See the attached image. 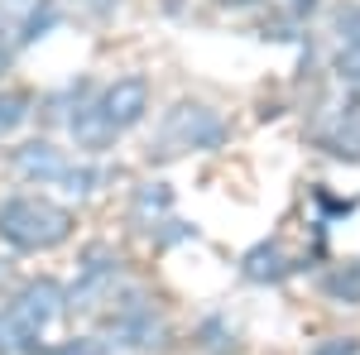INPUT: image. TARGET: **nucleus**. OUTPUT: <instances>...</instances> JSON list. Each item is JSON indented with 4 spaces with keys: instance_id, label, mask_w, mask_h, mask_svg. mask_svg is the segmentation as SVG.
Masks as SVG:
<instances>
[{
    "instance_id": "f257e3e1",
    "label": "nucleus",
    "mask_w": 360,
    "mask_h": 355,
    "mask_svg": "<svg viewBox=\"0 0 360 355\" xmlns=\"http://www.w3.org/2000/svg\"><path fill=\"white\" fill-rule=\"evenodd\" d=\"M77 221L68 207H58L53 197H39V192H15L0 202V240L29 254H44L72 240Z\"/></svg>"
},
{
    "instance_id": "f03ea898",
    "label": "nucleus",
    "mask_w": 360,
    "mask_h": 355,
    "mask_svg": "<svg viewBox=\"0 0 360 355\" xmlns=\"http://www.w3.org/2000/svg\"><path fill=\"white\" fill-rule=\"evenodd\" d=\"M221 139H226V125H221L217 110L202 106V101H178V106L159 120L149 149H154L159 159H173V154H193V149H217Z\"/></svg>"
},
{
    "instance_id": "7ed1b4c3",
    "label": "nucleus",
    "mask_w": 360,
    "mask_h": 355,
    "mask_svg": "<svg viewBox=\"0 0 360 355\" xmlns=\"http://www.w3.org/2000/svg\"><path fill=\"white\" fill-rule=\"evenodd\" d=\"M58 312H63V288H58L53 278H34V283H25V288L15 293V302L5 307L10 327L20 331L25 346H34V341L49 336V327L58 322Z\"/></svg>"
},
{
    "instance_id": "20e7f679",
    "label": "nucleus",
    "mask_w": 360,
    "mask_h": 355,
    "mask_svg": "<svg viewBox=\"0 0 360 355\" xmlns=\"http://www.w3.org/2000/svg\"><path fill=\"white\" fill-rule=\"evenodd\" d=\"M96 115L106 120V130H135L139 120L149 115V82L144 77H115L101 96H96Z\"/></svg>"
},
{
    "instance_id": "39448f33",
    "label": "nucleus",
    "mask_w": 360,
    "mask_h": 355,
    "mask_svg": "<svg viewBox=\"0 0 360 355\" xmlns=\"http://www.w3.org/2000/svg\"><path fill=\"white\" fill-rule=\"evenodd\" d=\"M15 168H20L25 178H34V183H63L72 164L58 154L53 144H44V139H39V144H25V149L15 154Z\"/></svg>"
},
{
    "instance_id": "423d86ee",
    "label": "nucleus",
    "mask_w": 360,
    "mask_h": 355,
    "mask_svg": "<svg viewBox=\"0 0 360 355\" xmlns=\"http://www.w3.org/2000/svg\"><path fill=\"white\" fill-rule=\"evenodd\" d=\"M29 91H0V139L5 135H15L20 125L29 120Z\"/></svg>"
},
{
    "instance_id": "0eeeda50",
    "label": "nucleus",
    "mask_w": 360,
    "mask_h": 355,
    "mask_svg": "<svg viewBox=\"0 0 360 355\" xmlns=\"http://www.w3.org/2000/svg\"><path fill=\"white\" fill-rule=\"evenodd\" d=\"M168 202H173V197H168L164 183H149V188H139V197H135V217L144 221L149 212L159 217V212H168Z\"/></svg>"
},
{
    "instance_id": "6e6552de",
    "label": "nucleus",
    "mask_w": 360,
    "mask_h": 355,
    "mask_svg": "<svg viewBox=\"0 0 360 355\" xmlns=\"http://www.w3.org/2000/svg\"><path fill=\"white\" fill-rule=\"evenodd\" d=\"M15 351H25V341H20V331L10 327V317L0 312V355H15Z\"/></svg>"
},
{
    "instance_id": "1a4fd4ad",
    "label": "nucleus",
    "mask_w": 360,
    "mask_h": 355,
    "mask_svg": "<svg viewBox=\"0 0 360 355\" xmlns=\"http://www.w3.org/2000/svg\"><path fill=\"white\" fill-rule=\"evenodd\" d=\"M72 5H77L82 15H106V10H111L115 0H72Z\"/></svg>"
},
{
    "instance_id": "9d476101",
    "label": "nucleus",
    "mask_w": 360,
    "mask_h": 355,
    "mask_svg": "<svg viewBox=\"0 0 360 355\" xmlns=\"http://www.w3.org/2000/svg\"><path fill=\"white\" fill-rule=\"evenodd\" d=\"M5 63H10V44H0V72H5Z\"/></svg>"
},
{
    "instance_id": "9b49d317",
    "label": "nucleus",
    "mask_w": 360,
    "mask_h": 355,
    "mask_svg": "<svg viewBox=\"0 0 360 355\" xmlns=\"http://www.w3.org/2000/svg\"><path fill=\"white\" fill-rule=\"evenodd\" d=\"M221 5H250V0H221Z\"/></svg>"
},
{
    "instance_id": "f8f14e48",
    "label": "nucleus",
    "mask_w": 360,
    "mask_h": 355,
    "mask_svg": "<svg viewBox=\"0 0 360 355\" xmlns=\"http://www.w3.org/2000/svg\"><path fill=\"white\" fill-rule=\"evenodd\" d=\"M15 5H29V10H34V0H15Z\"/></svg>"
},
{
    "instance_id": "ddd939ff",
    "label": "nucleus",
    "mask_w": 360,
    "mask_h": 355,
    "mask_svg": "<svg viewBox=\"0 0 360 355\" xmlns=\"http://www.w3.org/2000/svg\"><path fill=\"white\" fill-rule=\"evenodd\" d=\"M0 278H5V264H0Z\"/></svg>"
}]
</instances>
